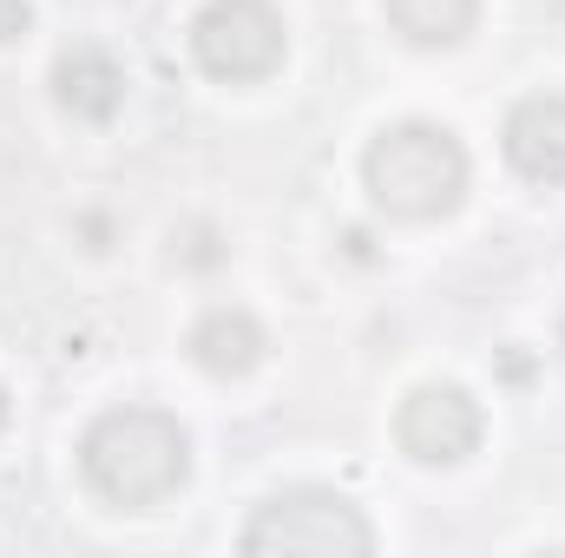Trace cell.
Listing matches in <instances>:
<instances>
[{"mask_svg":"<svg viewBox=\"0 0 565 558\" xmlns=\"http://www.w3.org/2000/svg\"><path fill=\"white\" fill-rule=\"evenodd\" d=\"M395 433H402V447H408L422 466H460V460L480 447V408H473L467 388L427 382V388H415V395L402 401Z\"/></svg>","mask_w":565,"mask_h":558,"instance_id":"5","label":"cell"},{"mask_svg":"<svg viewBox=\"0 0 565 558\" xmlns=\"http://www.w3.org/2000/svg\"><path fill=\"white\" fill-rule=\"evenodd\" d=\"M53 99H60L73 119L106 126V119L126 106V73H119L113 53H99V46H73V53L53 66Z\"/></svg>","mask_w":565,"mask_h":558,"instance_id":"7","label":"cell"},{"mask_svg":"<svg viewBox=\"0 0 565 558\" xmlns=\"http://www.w3.org/2000/svg\"><path fill=\"white\" fill-rule=\"evenodd\" d=\"M191 362L198 368H211V375H250L257 362H264V329L244 315V309H211V315H198V329H191Z\"/></svg>","mask_w":565,"mask_h":558,"instance_id":"8","label":"cell"},{"mask_svg":"<svg viewBox=\"0 0 565 558\" xmlns=\"http://www.w3.org/2000/svg\"><path fill=\"white\" fill-rule=\"evenodd\" d=\"M480 20V0H388V26L415 46H460Z\"/></svg>","mask_w":565,"mask_h":558,"instance_id":"9","label":"cell"},{"mask_svg":"<svg viewBox=\"0 0 565 558\" xmlns=\"http://www.w3.org/2000/svg\"><path fill=\"white\" fill-rule=\"evenodd\" d=\"M244 552H257V558H369L375 552V526L362 519L355 500H342L329 486H289V493L257 506V519L244 526Z\"/></svg>","mask_w":565,"mask_h":558,"instance_id":"3","label":"cell"},{"mask_svg":"<svg viewBox=\"0 0 565 558\" xmlns=\"http://www.w3.org/2000/svg\"><path fill=\"white\" fill-rule=\"evenodd\" d=\"M79 466L93 480L99 500L139 513V506H158L184 486L191 473V433L164 408H113L86 427L79 440Z\"/></svg>","mask_w":565,"mask_h":558,"instance_id":"1","label":"cell"},{"mask_svg":"<svg viewBox=\"0 0 565 558\" xmlns=\"http://www.w3.org/2000/svg\"><path fill=\"white\" fill-rule=\"evenodd\" d=\"M191 53L211 79H270L289 53V26L270 0H204L191 20Z\"/></svg>","mask_w":565,"mask_h":558,"instance_id":"4","label":"cell"},{"mask_svg":"<svg viewBox=\"0 0 565 558\" xmlns=\"http://www.w3.org/2000/svg\"><path fill=\"white\" fill-rule=\"evenodd\" d=\"M0 427H7V388H0Z\"/></svg>","mask_w":565,"mask_h":558,"instance_id":"11","label":"cell"},{"mask_svg":"<svg viewBox=\"0 0 565 558\" xmlns=\"http://www.w3.org/2000/svg\"><path fill=\"white\" fill-rule=\"evenodd\" d=\"M26 26H33V7L26 0H0V46H13Z\"/></svg>","mask_w":565,"mask_h":558,"instance_id":"10","label":"cell"},{"mask_svg":"<svg viewBox=\"0 0 565 558\" xmlns=\"http://www.w3.org/2000/svg\"><path fill=\"white\" fill-rule=\"evenodd\" d=\"M507 158L533 184H565V99L533 93L507 112Z\"/></svg>","mask_w":565,"mask_h":558,"instance_id":"6","label":"cell"},{"mask_svg":"<svg viewBox=\"0 0 565 558\" xmlns=\"http://www.w3.org/2000/svg\"><path fill=\"white\" fill-rule=\"evenodd\" d=\"M362 178H369V191H375V204H382L388 217L427 224V217H447V211L467 197L473 164H467V144L454 139L447 126H434V119H402V126H388V132L369 139Z\"/></svg>","mask_w":565,"mask_h":558,"instance_id":"2","label":"cell"}]
</instances>
